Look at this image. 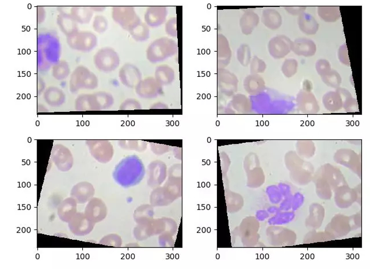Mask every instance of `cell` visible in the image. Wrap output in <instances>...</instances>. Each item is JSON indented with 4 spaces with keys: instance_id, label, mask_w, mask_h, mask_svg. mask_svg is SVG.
Returning <instances> with one entry per match:
<instances>
[{
    "instance_id": "cell-1",
    "label": "cell",
    "mask_w": 370,
    "mask_h": 269,
    "mask_svg": "<svg viewBox=\"0 0 370 269\" xmlns=\"http://www.w3.org/2000/svg\"><path fill=\"white\" fill-rule=\"evenodd\" d=\"M145 175L142 162L136 156L124 158L115 168L114 177L118 183L123 187L137 185Z\"/></svg>"
},
{
    "instance_id": "cell-2",
    "label": "cell",
    "mask_w": 370,
    "mask_h": 269,
    "mask_svg": "<svg viewBox=\"0 0 370 269\" xmlns=\"http://www.w3.org/2000/svg\"><path fill=\"white\" fill-rule=\"evenodd\" d=\"M114 103L113 96L104 91L92 94L79 96L75 102L77 111H103L112 107Z\"/></svg>"
},
{
    "instance_id": "cell-3",
    "label": "cell",
    "mask_w": 370,
    "mask_h": 269,
    "mask_svg": "<svg viewBox=\"0 0 370 269\" xmlns=\"http://www.w3.org/2000/svg\"><path fill=\"white\" fill-rule=\"evenodd\" d=\"M98 86L97 76L83 66L78 67L71 76L70 90L76 93L80 90H93Z\"/></svg>"
},
{
    "instance_id": "cell-4",
    "label": "cell",
    "mask_w": 370,
    "mask_h": 269,
    "mask_svg": "<svg viewBox=\"0 0 370 269\" xmlns=\"http://www.w3.org/2000/svg\"><path fill=\"white\" fill-rule=\"evenodd\" d=\"M113 18L115 22L129 32L134 30L142 22L133 7H114Z\"/></svg>"
},
{
    "instance_id": "cell-5",
    "label": "cell",
    "mask_w": 370,
    "mask_h": 269,
    "mask_svg": "<svg viewBox=\"0 0 370 269\" xmlns=\"http://www.w3.org/2000/svg\"><path fill=\"white\" fill-rule=\"evenodd\" d=\"M175 50V45L166 38H158L149 46L146 51V57L152 64H156L164 60L172 54Z\"/></svg>"
},
{
    "instance_id": "cell-6",
    "label": "cell",
    "mask_w": 370,
    "mask_h": 269,
    "mask_svg": "<svg viewBox=\"0 0 370 269\" xmlns=\"http://www.w3.org/2000/svg\"><path fill=\"white\" fill-rule=\"evenodd\" d=\"M94 64L100 71L110 73L117 69L120 64L116 52L109 48L100 50L94 56Z\"/></svg>"
},
{
    "instance_id": "cell-7",
    "label": "cell",
    "mask_w": 370,
    "mask_h": 269,
    "mask_svg": "<svg viewBox=\"0 0 370 269\" xmlns=\"http://www.w3.org/2000/svg\"><path fill=\"white\" fill-rule=\"evenodd\" d=\"M91 155L100 162L107 163L112 159L114 148L107 140L86 141Z\"/></svg>"
},
{
    "instance_id": "cell-8",
    "label": "cell",
    "mask_w": 370,
    "mask_h": 269,
    "mask_svg": "<svg viewBox=\"0 0 370 269\" xmlns=\"http://www.w3.org/2000/svg\"><path fill=\"white\" fill-rule=\"evenodd\" d=\"M70 46L72 49L83 52H88L94 49L97 45V38L90 32H75L72 33Z\"/></svg>"
},
{
    "instance_id": "cell-9",
    "label": "cell",
    "mask_w": 370,
    "mask_h": 269,
    "mask_svg": "<svg viewBox=\"0 0 370 269\" xmlns=\"http://www.w3.org/2000/svg\"><path fill=\"white\" fill-rule=\"evenodd\" d=\"M161 85L153 77L142 80L136 88V92L139 97L144 99H152L161 93Z\"/></svg>"
},
{
    "instance_id": "cell-10",
    "label": "cell",
    "mask_w": 370,
    "mask_h": 269,
    "mask_svg": "<svg viewBox=\"0 0 370 269\" xmlns=\"http://www.w3.org/2000/svg\"><path fill=\"white\" fill-rule=\"evenodd\" d=\"M121 83L128 88H136L142 80V73L137 67L131 64L124 65L119 71Z\"/></svg>"
},
{
    "instance_id": "cell-11",
    "label": "cell",
    "mask_w": 370,
    "mask_h": 269,
    "mask_svg": "<svg viewBox=\"0 0 370 269\" xmlns=\"http://www.w3.org/2000/svg\"><path fill=\"white\" fill-rule=\"evenodd\" d=\"M51 157L60 171H68L73 165V157L68 148L62 145H57L52 149Z\"/></svg>"
},
{
    "instance_id": "cell-12",
    "label": "cell",
    "mask_w": 370,
    "mask_h": 269,
    "mask_svg": "<svg viewBox=\"0 0 370 269\" xmlns=\"http://www.w3.org/2000/svg\"><path fill=\"white\" fill-rule=\"evenodd\" d=\"M298 107L305 114H316L320 111V107L314 95L310 91L302 90L297 96Z\"/></svg>"
},
{
    "instance_id": "cell-13",
    "label": "cell",
    "mask_w": 370,
    "mask_h": 269,
    "mask_svg": "<svg viewBox=\"0 0 370 269\" xmlns=\"http://www.w3.org/2000/svg\"><path fill=\"white\" fill-rule=\"evenodd\" d=\"M291 50L297 55L309 57L316 54L317 46L309 38H299L292 43Z\"/></svg>"
},
{
    "instance_id": "cell-14",
    "label": "cell",
    "mask_w": 370,
    "mask_h": 269,
    "mask_svg": "<svg viewBox=\"0 0 370 269\" xmlns=\"http://www.w3.org/2000/svg\"><path fill=\"white\" fill-rule=\"evenodd\" d=\"M292 43L290 38L285 36L275 38L270 44L271 55L278 58L285 57L291 50Z\"/></svg>"
},
{
    "instance_id": "cell-15",
    "label": "cell",
    "mask_w": 370,
    "mask_h": 269,
    "mask_svg": "<svg viewBox=\"0 0 370 269\" xmlns=\"http://www.w3.org/2000/svg\"><path fill=\"white\" fill-rule=\"evenodd\" d=\"M166 9L162 7H150L145 14V21L147 26L157 27L164 22Z\"/></svg>"
},
{
    "instance_id": "cell-16",
    "label": "cell",
    "mask_w": 370,
    "mask_h": 269,
    "mask_svg": "<svg viewBox=\"0 0 370 269\" xmlns=\"http://www.w3.org/2000/svg\"><path fill=\"white\" fill-rule=\"evenodd\" d=\"M298 24L301 32L307 35H314L319 30V24L311 14L303 13L298 18Z\"/></svg>"
},
{
    "instance_id": "cell-17",
    "label": "cell",
    "mask_w": 370,
    "mask_h": 269,
    "mask_svg": "<svg viewBox=\"0 0 370 269\" xmlns=\"http://www.w3.org/2000/svg\"><path fill=\"white\" fill-rule=\"evenodd\" d=\"M323 103L325 109L331 112L339 111L343 106L342 98L336 90L326 93L323 98Z\"/></svg>"
},
{
    "instance_id": "cell-18",
    "label": "cell",
    "mask_w": 370,
    "mask_h": 269,
    "mask_svg": "<svg viewBox=\"0 0 370 269\" xmlns=\"http://www.w3.org/2000/svg\"><path fill=\"white\" fill-rule=\"evenodd\" d=\"M95 193L92 184L88 182H81L74 186L71 191V195L79 200L86 201L91 198Z\"/></svg>"
},
{
    "instance_id": "cell-19",
    "label": "cell",
    "mask_w": 370,
    "mask_h": 269,
    "mask_svg": "<svg viewBox=\"0 0 370 269\" xmlns=\"http://www.w3.org/2000/svg\"><path fill=\"white\" fill-rule=\"evenodd\" d=\"M44 98L51 107H59L65 102V95L59 88L50 87L46 90Z\"/></svg>"
},
{
    "instance_id": "cell-20",
    "label": "cell",
    "mask_w": 370,
    "mask_h": 269,
    "mask_svg": "<svg viewBox=\"0 0 370 269\" xmlns=\"http://www.w3.org/2000/svg\"><path fill=\"white\" fill-rule=\"evenodd\" d=\"M317 13L321 20L326 23L337 22L341 17L338 7H319Z\"/></svg>"
},
{
    "instance_id": "cell-21",
    "label": "cell",
    "mask_w": 370,
    "mask_h": 269,
    "mask_svg": "<svg viewBox=\"0 0 370 269\" xmlns=\"http://www.w3.org/2000/svg\"><path fill=\"white\" fill-rule=\"evenodd\" d=\"M71 15L75 21L81 24H87L92 17L93 11L89 7H75L72 8Z\"/></svg>"
},
{
    "instance_id": "cell-22",
    "label": "cell",
    "mask_w": 370,
    "mask_h": 269,
    "mask_svg": "<svg viewBox=\"0 0 370 269\" xmlns=\"http://www.w3.org/2000/svg\"><path fill=\"white\" fill-rule=\"evenodd\" d=\"M321 77L322 80L326 86L336 89L339 88L342 82V77L338 72L334 70H331Z\"/></svg>"
},
{
    "instance_id": "cell-23",
    "label": "cell",
    "mask_w": 370,
    "mask_h": 269,
    "mask_svg": "<svg viewBox=\"0 0 370 269\" xmlns=\"http://www.w3.org/2000/svg\"><path fill=\"white\" fill-rule=\"evenodd\" d=\"M263 20L266 26L271 29H275L280 27L282 22L280 14L272 10L264 12Z\"/></svg>"
},
{
    "instance_id": "cell-24",
    "label": "cell",
    "mask_w": 370,
    "mask_h": 269,
    "mask_svg": "<svg viewBox=\"0 0 370 269\" xmlns=\"http://www.w3.org/2000/svg\"><path fill=\"white\" fill-rule=\"evenodd\" d=\"M130 33L134 39L137 42L146 41L150 37V28L142 22Z\"/></svg>"
},
{
    "instance_id": "cell-25",
    "label": "cell",
    "mask_w": 370,
    "mask_h": 269,
    "mask_svg": "<svg viewBox=\"0 0 370 269\" xmlns=\"http://www.w3.org/2000/svg\"><path fill=\"white\" fill-rule=\"evenodd\" d=\"M172 72L169 67L160 66L156 70L155 79L160 85L170 83L172 80Z\"/></svg>"
},
{
    "instance_id": "cell-26",
    "label": "cell",
    "mask_w": 370,
    "mask_h": 269,
    "mask_svg": "<svg viewBox=\"0 0 370 269\" xmlns=\"http://www.w3.org/2000/svg\"><path fill=\"white\" fill-rule=\"evenodd\" d=\"M119 146L124 150L143 152L146 150L147 143L140 140H123L119 141Z\"/></svg>"
},
{
    "instance_id": "cell-27",
    "label": "cell",
    "mask_w": 370,
    "mask_h": 269,
    "mask_svg": "<svg viewBox=\"0 0 370 269\" xmlns=\"http://www.w3.org/2000/svg\"><path fill=\"white\" fill-rule=\"evenodd\" d=\"M69 73L68 66L66 64H61L54 67L52 75L58 80H61L66 78Z\"/></svg>"
},
{
    "instance_id": "cell-28",
    "label": "cell",
    "mask_w": 370,
    "mask_h": 269,
    "mask_svg": "<svg viewBox=\"0 0 370 269\" xmlns=\"http://www.w3.org/2000/svg\"><path fill=\"white\" fill-rule=\"evenodd\" d=\"M298 67L299 64L297 60L294 59L286 60L283 67V73L287 77H291L297 73Z\"/></svg>"
},
{
    "instance_id": "cell-29",
    "label": "cell",
    "mask_w": 370,
    "mask_h": 269,
    "mask_svg": "<svg viewBox=\"0 0 370 269\" xmlns=\"http://www.w3.org/2000/svg\"><path fill=\"white\" fill-rule=\"evenodd\" d=\"M142 105L135 99L129 98L125 100L124 101L120 106V110H141Z\"/></svg>"
},
{
    "instance_id": "cell-30",
    "label": "cell",
    "mask_w": 370,
    "mask_h": 269,
    "mask_svg": "<svg viewBox=\"0 0 370 269\" xmlns=\"http://www.w3.org/2000/svg\"><path fill=\"white\" fill-rule=\"evenodd\" d=\"M93 27L96 32L103 33L107 30L108 22L104 17L97 16L94 19Z\"/></svg>"
},
{
    "instance_id": "cell-31",
    "label": "cell",
    "mask_w": 370,
    "mask_h": 269,
    "mask_svg": "<svg viewBox=\"0 0 370 269\" xmlns=\"http://www.w3.org/2000/svg\"><path fill=\"white\" fill-rule=\"evenodd\" d=\"M316 69L317 73H318L320 76H323L332 70L331 69L329 61L324 59H321L317 60L316 64Z\"/></svg>"
},
{
    "instance_id": "cell-32",
    "label": "cell",
    "mask_w": 370,
    "mask_h": 269,
    "mask_svg": "<svg viewBox=\"0 0 370 269\" xmlns=\"http://www.w3.org/2000/svg\"><path fill=\"white\" fill-rule=\"evenodd\" d=\"M343 108L348 112H355L358 110V104L357 100L353 97L352 95L343 100Z\"/></svg>"
},
{
    "instance_id": "cell-33",
    "label": "cell",
    "mask_w": 370,
    "mask_h": 269,
    "mask_svg": "<svg viewBox=\"0 0 370 269\" xmlns=\"http://www.w3.org/2000/svg\"><path fill=\"white\" fill-rule=\"evenodd\" d=\"M338 58L342 64L347 66H350V60L347 45L343 44L340 47L338 50Z\"/></svg>"
},
{
    "instance_id": "cell-34",
    "label": "cell",
    "mask_w": 370,
    "mask_h": 269,
    "mask_svg": "<svg viewBox=\"0 0 370 269\" xmlns=\"http://www.w3.org/2000/svg\"><path fill=\"white\" fill-rule=\"evenodd\" d=\"M286 9V11L292 15L300 16L301 14L305 12L306 7H291Z\"/></svg>"
},
{
    "instance_id": "cell-35",
    "label": "cell",
    "mask_w": 370,
    "mask_h": 269,
    "mask_svg": "<svg viewBox=\"0 0 370 269\" xmlns=\"http://www.w3.org/2000/svg\"><path fill=\"white\" fill-rule=\"evenodd\" d=\"M165 108L164 105H163L161 103H157L156 104H154L150 107V109H164Z\"/></svg>"
},
{
    "instance_id": "cell-36",
    "label": "cell",
    "mask_w": 370,
    "mask_h": 269,
    "mask_svg": "<svg viewBox=\"0 0 370 269\" xmlns=\"http://www.w3.org/2000/svg\"><path fill=\"white\" fill-rule=\"evenodd\" d=\"M91 9H92V11H95L96 12H102L103 10H104L105 8L104 7H91Z\"/></svg>"
}]
</instances>
